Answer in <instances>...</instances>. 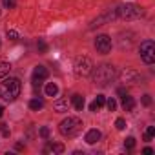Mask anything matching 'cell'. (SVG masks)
Instances as JSON below:
<instances>
[{
    "mask_svg": "<svg viewBox=\"0 0 155 155\" xmlns=\"http://www.w3.org/2000/svg\"><path fill=\"white\" fill-rule=\"evenodd\" d=\"M20 88H22L20 81L15 79V77H9V79H6L2 84H0V97H2L6 102H13L20 95Z\"/></svg>",
    "mask_w": 155,
    "mask_h": 155,
    "instance_id": "1",
    "label": "cell"
},
{
    "mask_svg": "<svg viewBox=\"0 0 155 155\" xmlns=\"http://www.w3.org/2000/svg\"><path fill=\"white\" fill-rule=\"evenodd\" d=\"M91 73H93V82L99 86H106L108 82H111L115 79V68L111 64H101V66L93 68Z\"/></svg>",
    "mask_w": 155,
    "mask_h": 155,
    "instance_id": "2",
    "label": "cell"
},
{
    "mask_svg": "<svg viewBox=\"0 0 155 155\" xmlns=\"http://www.w3.org/2000/svg\"><path fill=\"white\" fill-rule=\"evenodd\" d=\"M82 120L79 117H68L60 122L58 126V131L64 135V137H75V135H79L81 130H82Z\"/></svg>",
    "mask_w": 155,
    "mask_h": 155,
    "instance_id": "3",
    "label": "cell"
},
{
    "mask_svg": "<svg viewBox=\"0 0 155 155\" xmlns=\"http://www.w3.org/2000/svg\"><path fill=\"white\" fill-rule=\"evenodd\" d=\"M115 11H117V17L126 18V20H135V18H139V17H142V15H144L142 8H140V6H137V4H124V6L117 8Z\"/></svg>",
    "mask_w": 155,
    "mask_h": 155,
    "instance_id": "4",
    "label": "cell"
},
{
    "mask_svg": "<svg viewBox=\"0 0 155 155\" xmlns=\"http://www.w3.org/2000/svg\"><path fill=\"white\" fill-rule=\"evenodd\" d=\"M73 68H75V75H77V77H88V75H91L93 62H91L88 57H77Z\"/></svg>",
    "mask_w": 155,
    "mask_h": 155,
    "instance_id": "5",
    "label": "cell"
},
{
    "mask_svg": "<svg viewBox=\"0 0 155 155\" xmlns=\"http://www.w3.org/2000/svg\"><path fill=\"white\" fill-rule=\"evenodd\" d=\"M139 53H140V58L146 64H153L155 62V42L153 40H144L139 48Z\"/></svg>",
    "mask_w": 155,
    "mask_h": 155,
    "instance_id": "6",
    "label": "cell"
},
{
    "mask_svg": "<svg viewBox=\"0 0 155 155\" xmlns=\"http://www.w3.org/2000/svg\"><path fill=\"white\" fill-rule=\"evenodd\" d=\"M95 48H97V51L102 53V55L110 53V51H111V38H110L108 35H99V37L95 38Z\"/></svg>",
    "mask_w": 155,
    "mask_h": 155,
    "instance_id": "7",
    "label": "cell"
},
{
    "mask_svg": "<svg viewBox=\"0 0 155 155\" xmlns=\"http://www.w3.org/2000/svg\"><path fill=\"white\" fill-rule=\"evenodd\" d=\"M113 18H117V11L115 9H108L104 15H101V17H97L93 22H91V29L93 28H99V26H102V24H106V22H110V20H113Z\"/></svg>",
    "mask_w": 155,
    "mask_h": 155,
    "instance_id": "8",
    "label": "cell"
},
{
    "mask_svg": "<svg viewBox=\"0 0 155 155\" xmlns=\"http://www.w3.org/2000/svg\"><path fill=\"white\" fill-rule=\"evenodd\" d=\"M120 79H122V82H124V84H139L140 75H139L137 71H133V69L126 68V69L120 73Z\"/></svg>",
    "mask_w": 155,
    "mask_h": 155,
    "instance_id": "9",
    "label": "cell"
},
{
    "mask_svg": "<svg viewBox=\"0 0 155 155\" xmlns=\"http://www.w3.org/2000/svg\"><path fill=\"white\" fill-rule=\"evenodd\" d=\"M46 79H48V69L44 66H35V69H33V84H38V82H42Z\"/></svg>",
    "mask_w": 155,
    "mask_h": 155,
    "instance_id": "10",
    "label": "cell"
},
{
    "mask_svg": "<svg viewBox=\"0 0 155 155\" xmlns=\"http://www.w3.org/2000/svg\"><path fill=\"white\" fill-rule=\"evenodd\" d=\"M133 108H135V101H133V97H130L128 93L122 95V110H124V111H131Z\"/></svg>",
    "mask_w": 155,
    "mask_h": 155,
    "instance_id": "11",
    "label": "cell"
},
{
    "mask_svg": "<svg viewBox=\"0 0 155 155\" xmlns=\"http://www.w3.org/2000/svg\"><path fill=\"white\" fill-rule=\"evenodd\" d=\"M104 104H106V97H104V95H97V99L90 104V110H91V111H97V110L102 108Z\"/></svg>",
    "mask_w": 155,
    "mask_h": 155,
    "instance_id": "12",
    "label": "cell"
},
{
    "mask_svg": "<svg viewBox=\"0 0 155 155\" xmlns=\"http://www.w3.org/2000/svg\"><path fill=\"white\" fill-rule=\"evenodd\" d=\"M99 139H101V131H99V130H90V131L86 133V142H88V144H95Z\"/></svg>",
    "mask_w": 155,
    "mask_h": 155,
    "instance_id": "13",
    "label": "cell"
},
{
    "mask_svg": "<svg viewBox=\"0 0 155 155\" xmlns=\"http://www.w3.org/2000/svg\"><path fill=\"white\" fill-rule=\"evenodd\" d=\"M68 99H58V101H55V104H53V108H55V111H58V113H62V111H68Z\"/></svg>",
    "mask_w": 155,
    "mask_h": 155,
    "instance_id": "14",
    "label": "cell"
},
{
    "mask_svg": "<svg viewBox=\"0 0 155 155\" xmlns=\"http://www.w3.org/2000/svg\"><path fill=\"white\" fill-rule=\"evenodd\" d=\"M71 102H73V106H75L77 110H82L84 104H86V101H84L82 95H73V97H71Z\"/></svg>",
    "mask_w": 155,
    "mask_h": 155,
    "instance_id": "15",
    "label": "cell"
},
{
    "mask_svg": "<svg viewBox=\"0 0 155 155\" xmlns=\"http://www.w3.org/2000/svg\"><path fill=\"white\" fill-rule=\"evenodd\" d=\"M29 108H31L33 111L42 110V108H44V101H42V99H31V101H29Z\"/></svg>",
    "mask_w": 155,
    "mask_h": 155,
    "instance_id": "16",
    "label": "cell"
},
{
    "mask_svg": "<svg viewBox=\"0 0 155 155\" xmlns=\"http://www.w3.org/2000/svg\"><path fill=\"white\" fill-rule=\"evenodd\" d=\"M57 93H58V86H57L55 82H49V84L46 86V95H48V97H55Z\"/></svg>",
    "mask_w": 155,
    "mask_h": 155,
    "instance_id": "17",
    "label": "cell"
},
{
    "mask_svg": "<svg viewBox=\"0 0 155 155\" xmlns=\"http://www.w3.org/2000/svg\"><path fill=\"white\" fill-rule=\"evenodd\" d=\"M11 71V64L9 62H0V79H4L6 75H9Z\"/></svg>",
    "mask_w": 155,
    "mask_h": 155,
    "instance_id": "18",
    "label": "cell"
},
{
    "mask_svg": "<svg viewBox=\"0 0 155 155\" xmlns=\"http://www.w3.org/2000/svg\"><path fill=\"white\" fill-rule=\"evenodd\" d=\"M46 151H51V153H62V151H64V146H62V144H48Z\"/></svg>",
    "mask_w": 155,
    "mask_h": 155,
    "instance_id": "19",
    "label": "cell"
},
{
    "mask_svg": "<svg viewBox=\"0 0 155 155\" xmlns=\"http://www.w3.org/2000/svg\"><path fill=\"white\" fill-rule=\"evenodd\" d=\"M153 135H155V126H148V130L144 133V140H151Z\"/></svg>",
    "mask_w": 155,
    "mask_h": 155,
    "instance_id": "20",
    "label": "cell"
},
{
    "mask_svg": "<svg viewBox=\"0 0 155 155\" xmlns=\"http://www.w3.org/2000/svg\"><path fill=\"white\" fill-rule=\"evenodd\" d=\"M115 128H117V130H124V128H126V120H124L122 117H119V119L115 120Z\"/></svg>",
    "mask_w": 155,
    "mask_h": 155,
    "instance_id": "21",
    "label": "cell"
},
{
    "mask_svg": "<svg viewBox=\"0 0 155 155\" xmlns=\"http://www.w3.org/2000/svg\"><path fill=\"white\" fill-rule=\"evenodd\" d=\"M124 146H126L128 150H133V148H135V139H133V137H128V139L124 140Z\"/></svg>",
    "mask_w": 155,
    "mask_h": 155,
    "instance_id": "22",
    "label": "cell"
},
{
    "mask_svg": "<svg viewBox=\"0 0 155 155\" xmlns=\"http://www.w3.org/2000/svg\"><path fill=\"white\" fill-rule=\"evenodd\" d=\"M106 106H108V110H110V111H115V110H117V102H115V99L106 101Z\"/></svg>",
    "mask_w": 155,
    "mask_h": 155,
    "instance_id": "23",
    "label": "cell"
},
{
    "mask_svg": "<svg viewBox=\"0 0 155 155\" xmlns=\"http://www.w3.org/2000/svg\"><path fill=\"white\" fill-rule=\"evenodd\" d=\"M8 38H9V40H17V38H18V33H17L15 29H8Z\"/></svg>",
    "mask_w": 155,
    "mask_h": 155,
    "instance_id": "24",
    "label": "cell"
},
{
    "mask_svg": "<svg viewBox=\"0 0 155 155\" xmlns=\"http://www.w3.org/2000/svg\"><path fill=\"white\" fill-rule=\"evenodd\" d=\"M37 48H38V51H40V53H46V49H48V46H46V42H44V40H38Z\"/></svg>",
    "mask_w": 155,
    "mask_h": 155,
    "instance_id": "25",
    "label": "cell"
},
{
    "mask_svg": "<svg viewBox=\"0 0 155 155\" xmlns=\"http://www.w3.org/2000/svg\"><path fill=\"white\" fill-rule=\"evenodd\" d=\"M40 137H42V139H48V137H49V128L42 126V128H40Z\"/></svg>",
    "mask_w": 155,
    "mask_h": 155,
    "instance_id": "26",
    "label": "cell"
},
{
    "mask_svg": "<svg viewBox=\"0 0 155 155\" xmlns=\"http://www.w3.org/2000/svg\"><path fill=\"white\" fill-rule=\"evenodd\" d=\"M4 6H6L8 9H13V8L17 6V2H15V0H4Z\"/></svg>",
    "mask_w": 155,
    "mask_h": 155,
    "instance_id": "27",
    "label": "cell"
},
{
    "mask_svg": "<svg viewBox=\"0 0 155 155\" xmlns=\"http://www.w3.org/2000/svg\"><path fill=\"white\" fill-rule=\"evenodd\" d=\"M0 131H2L4 137H9V128H8L6 124H0Z\"/></svg>",
    "mask_w": 155,
    "mask_h": 155,
    "instance_id": "28",
    "label": "cell"
},
{
    "mask_svg": "<svg viewBox=\"0 0 155 155\" xmlns=\"http://www.w3.org/2000/svg\"><path fill=\"white\" fill-rule=\"evenodd\" d=\"M142 104H144V106H150V104H151V97H150V95H144V97H142Z\"/></svg>",
    "mask_w": 155,
    "mask_h": 155,
    "instance_id": "29",
    "label": "cell"
},
{
    "mask_svg": "<svg viewBox=\"0 0 155 155\" xmlns=\"http://www.w3.org/2000/svg\"><path fill=\"white\" fill-rule=\"evenodd\" d=\"M117 93H119V95H120V97H122V95H126V93H128V91H126V90H124V88H119V90H117Z\"/></svg>",
    "mask_w": 155,
    "mask_h": 155,
    "instance_id": "30",
    "label": "cell"
},
{
    "mask_svg": "<svg viewBox=\"0 0 155 155\" xmlns=\"http://www.w3.org/2000/svg\"><path fill=\"white\" fill-rule=\"evenodd\" d=\"M142 151H144V153H146V155H150V153H153V150H151V148H144V150H142Z\"/></svg>",
    "mask_w": 155,
    "mask_h": 155,
    "instance_id": "31",
    "label": "cell"
},
{
    "mask_svg": "<svg viewBox=\"0 0 155 155\" xmlns=\"http://www.w3.org/2000/svg\"><path fill=\"white\" fill-rule=\"evenodd\" d=\"M2 115H4V108H2V106H0V117H2Z\"/></svg>",
    "mask_w": 155,
    "mask_h": 155,
    "instance_id": "32",
    "label": "cell"
}]
</instances>
